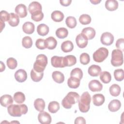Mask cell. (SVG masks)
Segmentation results:
<instances>
[{
	"label": "cell",
	"mask_w": 124,
	"mask_h": 124,
	"mask_svg": "<svg viewBox=\"0 0 124 124\" xmlns=\"http://www.w3.org/2000/svg\"><path fill=\"white\" fill-rule=\"evenodd\" d=\"M110 94L114 97L118 96L121 93V87L119 85L116 84H112L109 89Z\"/></svg>",
	"instance_id": "cell-32"
},
{
	"label": "cell",
	"mask_w": 124,
	"mask_h": 124,
	"mask_svg": "<svg viewBox=\"0 0 124 124\" xmlns=\"http://www.w3.org/2000/svg\"><path fill=\"white\" fill-rule=\"evenodd\" d=\"M42 7L41 4L37 1L31 2L28 6V10L30 14H32L34 12L42 11Z\"/></svg>",
	"instance_id": "cell-21"
},
{
	"label": "cell",
	"mask_w": 124,
	"mask_h": 124,
	"mask_svg": "<svg viewBox=\"0 0 124 124\" xmlns=\"http://www.w3.org/2000/svg\"><path fill=\"white\" fill-rule=\"evenodd\" d=\"M0 71L1 72L2 71H3L5 69V64L2 62V61H0Z\"/></svg>",
	"instance_id": "cell-50"
},
{
	"label": "cell",
	"mask_w": 124,
	"mask_h": 124,
	"mask_svg": "<svg viewBox=\"0 0 124 124\" xmlns=\"http://www.w3.org/2000/svg\"><path fill=\"white\" fill-rule=\"evenodd\" d=\"M72 2L71 0H60V2L61 4L63 6H68L70 5Z\"/></svg>",
	"instance_id": "cell-49"
},
{
	"label": "cell",
	"mask_w": 124,
	"mask_h": 124,
	"mask_svg": "<svg viewBox=\"0 0 124 124\" xmlns=\"http://www.w3.org/2000/svg\"><path fill=\"white\" fill-rule=\"evenodd\" d=\"M51 17L55 22H59L63 20L64 18V15L61 11L56 10L51 13Z\"/></svg>",
	"instance_id": "cell-28"
},
{
	"label": "cell",
	"mask_w": 124,
	"mask_h": 124,
	"mask_svg": "<svg viewBox=\"0 0 124 124\" xmlns=\"http://www.w3.org/2000/svg\"><path fill=\"white\" fill-rule=\"evenodd\" d=\"M10 18V14L4 10H2L0 13V20L4 21H8Z\"/></svg>",
	"instance_id": "cell-46"
},
{
	"label": "cell",
	"mask_w": 124,
	"mask_h": 124,
	"mask_svg": "<svg viewBox=\"0 0 124 124\" xmlns=\"http://www.w3.org/2000/svg\"><path fill=\"white\" fill-rule=\"evenodd\" d=\"M0 104L2 106L7 107L13 103V99L9 94H4L0 97Z\"/></svg>",
	"instance_id": "cell-15"
},
{
	"label": "cell",
	"mask_w": 124,
	"mask_h": 124,
	"mask_svg": "<svg viewBox=\"0 0 124 124\" xmlns=\"http://www.w3.org/2000/svg\"><path fill=\"white\" fill-rule=\"evenodd\" d=\"M79 95L76 92H69L62 101V105L63 108L70 109L73 105L77 103L79 100Z\"/></svg>",
	"instance_id": "cell-1"
},
{
	"label": "cell",
	"mask_w": 124,
	"mask_h": 124,
	"mask_svg": "<svg viewBox=\"0 0 124 124\" xmlns=\"http://www.w3.org/2000/svg\"><path fill=\"white\" fill-rule=\"evenodd\" d=\"M91 97L88 92H84L78 101V108L79 110L83 113L88 112L90 109Z\"/></svg>",
	"instance_id": "cell-3"
},
{
	"label": "cell",
	"mask_w": 124,
	"mask_h": 124,
	"mask_svg": "<svg viewBox=\"0 0 124 124\" xmlns=\"http://www.w3.org/2000/svg\"><path fill=\"white\" fill-rule=\"evenodd\" d=\"M77 62L76 57L72 55H67L64 57V63L65 66H72Z\"/></svg>",
	"instance_id": "cell-26"
},
{
	"label": "cell",
	"mask_w": 124,
	"mask_h": 124,
	"mask_svg": "<svg viewBox=\"0 0 124 124\" xmlns=\"http://www.w3.org/2000/svg\"><path fill=\"white\" fill-rule=\"evenodd\" d=\"M76 42L77 46L79 48H83L87 46L88 39L84 34L81 33L76 36Z\"/></svg>",
	"instance_id": "cell-9"
},
{
	"label": "cell",
	"mask_w": 124,
	"mask_h": 124,
	"mask_svg": "<svg viewBox=\"0 0 124 124\" xmlns=\"http://www.w3.org/2000/svg\"><path fill=\"white\" fill-rule=\"evenodd\" d=\"M91 16L87 14H82L79 18V21L82 25L89 24L91 23Z\"/></svg>",
	"instance_id": "cell-41"
},
{
	"label": "cell",
	"mask_w": 124,
	"mask_h": 124,
	"mask_svg": "<svg viewBox=\"0 0 124 124\" xmlns=\"http://www.w3.org/2000/svg\"><path fill=\"white\" fill-rule=\"evenodd\" d=\"M7 111L9 114L13 117H20L25 114L28 111V107L25 104L10 105L8 107Z\"/></svg>",
	"instance_id": "cell-2"
},
{
	"label": "cell",
	"mask_w": 124,
	"mask_h": 124,
	"mask_svg": "<svg viewBox=\"0 0 124 124\" xmlns=\"http://www.w3.org/2000/svg\"><path fill=\"white\" fill-rule=\"evenodd\" d=\"M70 77H74L81 79L83 77V72L82 70L79 68H75L73 69L70 73Z\"/></svg>",
	"instance_id": "cell-38"
},
{
	"label": "cell",
	"mask_w": 124,
	"mask_h": 124,
	"mask_svg": "<svg viewBox=\"0 0 124 124\" xmlns=\"http://www.w3.org/2000/svg\"><path fill=\"white\" fill-rule=\"evenodd\" d=\"M51 65L56 68H63L65 67L64 63V57L54 56L51 59Z\"/></svg>",
	"instance_id": "cell-10"
},
{
	"label": "cell",
	"mask_w": 124,
	"mask_h": 124,
	"mask_svg": "<svg viewBox=\"0 0 124 124\" xmlns=\"http://www.w3.org/2000/svg\"><path fill=\"white\" fill-rule=\"evenodd\" d=\"M92 100L93 105L96 106H100L104 103L105 99L103 94L101 93H97L93 96Z\"/></svg>",
	"instance_id": "cell-16"
},
{
	"label": "cell",
	"mask_w": 124,
	"mask_h": 124,
	"mask_svg": "<svg viewBox=\"0 0 124 124\" xmlns=\"http://www.w3.org/2000/svg\"><path fill=\"white\" fill-rule=\"evenodd\" d=\"M100 41L103 45L110 46L114 41V36L110 32H105L102 34Z\"/></svg>",
	"instance_id": "cell-7"
},
{
	"label": "cell",
	"mask_w": 124,
	"mask_h": 124,
	"mask_svg": "<svg viewBox=\"0 0 124 124\" xmlns=\"http://www.w3.org/2000/svg\"><path fill=\"white\" fill-rule=\"evenodd\" d=\"M15 78L19 82H24L27 78V72L23 69H18L15 73Z\"/></svg>",
	"instance_id": "cell-13"
},
{
	"label": "cell",
	"mask_w": 124,
	"mask_h": 124,
	"mask_svg": "<svg viewBox=\"0 0 124 124\" xmlns=\"http://www.w3.org/2000/svg\"><path fill=\"white\" fill-rule=\"evenodd\" d=\"M114 77L118 81H121L124 78V72L122 69H116L114 71Z\"/></svg>",
	"instance_id": "cell-39"
},
{
	"label": "cell",
	"mask_w": 124,
	"mask_h": 124,
	"mask_svg": "<svg viewBox=\"0 0 124 124\" xmlns=\"http://www.w3.org/2000/svg\"><path fill=\"white\" fill-rule=\"evenodd\" d=\"M44 76V73L37 72L35 71L33 69L31 70V78L32 81L34 82H39L43 78Z\"/></svg>",
	"instance_id": "cell-31"
},
{
	"label": "cell",
	"mask_w": 124,
	"mask_h": 124,
	"mask_svg": "<svg viewBox=\"0 0 124 124\" xmlns=\"http://www.w3.org/2000/svg\"><path fill=\"white\" fill-rule=\"evenodd\" d=\"M59 103L57 101H51L48 104V111L52 113L57 112L60 109Z\"/></svg>",
	"instance_id": "cell-35"
},
{
	"label": "cell",
	"mask_w": 124,
	"mask_h": 124,
	"mask_svg": "<svg viewBox=\"0 0 124 124\" xmlns=\"http://www.w3.org/2000/svg\"><path fill=\"white\" fill-rule=\"evenodd\" d=\"M44 17V14L42 11H37L31 14V19L36 22H39L41 21Z\"/></svg>",
	"instance_id": "cell-42"
},
{
	"label": "cell",
	"mask_w": 124,
	"mask_h": 124,
	"mask_svg": "<svg viewBox=\"0 0 124 124\" xmlns=\"http://www.w3.org/2000/svg\"><path fill=\"white\" fill-rule=\"evenodd\" d=\"M100 79L104 83H108L111 80V76L108 71H103L100 74Z\"/></svg>",
	"instance_id": "cell-33"
},
{
	"label": "cell",
	"mask_w": 124,
	"mask_h": 124,
	"mask_svg": "<svg viewBox=\"0 0 124 124\" xmlns=\"http://www.w3.org/2000/svg\"><path fill=\"white\" fill-rule=\"evenodd\" d=\"M38 120L42 124H49L51 123L52 119L50 114L46 111H41L38 115Z\"/></svg>",
	"instance_id": "cell-8"
},
{
	"label": "cell",
	"mask_w": 124,
	"mask_h": 124,
	"mask_svg": "<svg viewBox=\"0 0 124 124\" xmlns=\"http://www.w3.org/2000/svg\"><path fill=\"white\" fill-rule=\"evenodd\" d=\"M52 77L54 81L58 83H62L64 80V76L60 71H54L52 74Z\"/></svg>",
	"instance_id": "cell-23"
},
{
	"label": "cell",
	"mask_w": 124,
	"mask_h": 124,
	"mask_svg": "<svg viewBox=\"0 0 124 124\" xmlns=\"http://www.w3.org/2000/svg\"><path fill=\"white\" fill-rule=\"evenodd\" d=\"M121 107V103L118 99H113L111 100L108 105V109L111 112L118 111Z\"/></svg>",
	"instance_id": "cell-17"
},
{
	"label": "cell",
	"mask_w": 124,
	"mask_h": 124,
	"mask_svg": "<svg viewBox=\"0 0 124 124\" xmlns=\"http://www.w3.org/2000/svg\"><path fill=\"white\" fill-rule=\"evenodd\" d=\"M65 23L68 28L70 29H73L76 27L77 23L76 19L75 17L69 16L66 18Z\"/></svg>",
	"instance_id": "cell-37"
},
{
	"label": "cell",
	"mask_w": 124,
	"mask_h": 124,
	"mask_svg": "<svg viewBox=\"0 0 124 124\" xmlns=\"http://www.w3.org/2000/svg\"><path fill=\"white\" fill-rule=\"evenodd\" d=\"M105 7L108 11H115L118 7V2L115 0H107L105 2Z\"/></svg>",
	"instance_id": "cell-24"
},
{
	"label": "cell",
	"mask_w": 124,
	"mask_h": 124,
	"mask_svg": "<svg viewBox=\"0 0 124 124\" xmlns=\"http://www.w3.org/2000/svg\"><path fill=\"white\" fill-rule=\"evenodd\" d=\"M8 22L9 24L12 27L17 26L19 23L18 16L14 13H10V18Z\"/></svg>",
	"instance_id": "cell-29"
},
{
	"label": "cell",
	"mask_w": 124,
	"mask_h": 124,
	"mask_svg": "<svg viewBox=\"0 0 124 124\" xmlns=\"http://www.w3.org/2000/svg\"><path fill=\"white\" fill-rule=\"evenodd\" d=\"M47 64V58L44 54L37 56L36 61L33 64V69L39 73L43 72Z\"/></svg>",
	"instance_id": "cell-4"
},
{
	"label": "cell",
	"mask_w": 124,
	"mask_h": 124,
	"mask_svg": "<svg viewBox=\"0 0 124 124\" xmlns=\"http://www.w3.org/2000/svg\"><path fill=\"white\" fill-rule=\"evenodd\" d=\"M73 48L74 45L71 41H65L61 44V49L64 52H71Z\"/></svg>",
	"instance_id": "cell-25"
},
{
	"label": "cell",
	"mask_w": 124,
	"mask_h": 124,
	"mask_svg": "<svg viewBox=\"0 0 124 124\" xmlns=\"http://www.w3.org/2000/svg\"><path fill=\"white\" fill-rule=\"evenodd\" d=\"M37 31L40 36H44L47 35L49 32V27L45 24H41L37 26Z\"/></svg>",
	"instance_id": "cell-30"
},
{
	"label": "cell",
	"mask_w": 124,
	"mask_h": 124,
	"mask_svg": "<svg viewBox=\"0 0 124 124\" xmlns=\"http://www.w3.org/2000/svg\"><path fill=\"white\" fill-rule=\"evenodd\" d=\"M34 107L38 111L41 112L44 111L45 108V101L42 98H37L34 101Z\"/></svg>",
	"instance_id": "cell-27"
},
{
	"label": "cell",
	"mask_w": 124,
	"mask_h": 124,
	"mask_svg": "<svg viewBox=\"0 0 124 124\" xmlns=\"http://www.w3.org/2000/svg\"><path fill=\"white\" fill-rule=\"evenodd\" d=\"M15 12L20 18L25 17L27 16V7L23 4H18L15 8Z\"/></svg>",
	"instance_id": "cell-12"
},
{
	"label": "cell",
	"mask_w": 124,
	"mask_h": 124,
	"mask_svg": "<svg viewBox=\"0 0 124 124\" xmlns=\"http://www.w3.org/2000/svg\"><path fill=\"white\" fill-rule=\"evenodd\" d=\"M13 98L15 101L18 104H21L25 100V94L21 92H17L15 93Z\"/></svg>",
	"instance_id": "cell-36"
},
{
	"label": "cell",
	"mask_w": 124,
	"mask_h": 124,
	"mask_svg": "<svg viewBox=\"0 0 124 124\" xmlns=\"http://www.w3.org/2000/svg\"><path fill=\"white\" fill-rule=\"evenodd\" d=\"M108 55V50L105 47H100L93 54V59L97 62H103Z\"/></svg>",
	"instance_id": "cell-6"
},
{
	"label": "cell",
	"mask_w": 124,
	"mask_h": 124,
	"mask_svg": "<svg viewBox=\"0 0 124 124\" xmlns=\"http://www.w3.org/2000/svg\"><path fill=\"white\" fill-rule=\"evenodd\" d=\"M89 89L93 92H99L102 90L103 85L101 82L96 79L92 80L88 84Z\"/></svg>",
	"instance_id": "cell-11"
},
{
	"label": "cell",
	"mask_w": 124,
	"mask_h": 124,
	"mask_svg": "<svg viewBox=\"0 0 124 124\" xmlns=\"http://www.w3.org/2000/svg\"><path fill=\"white\" fill-rule=\"evenodd\" d=\"M74 123H75V124H86V121H85V119L83 117H78L76 118Z\"/></svg>",
	"instance_id": "cell-48"
},
{
	"label": "cell",
	"mask_w": 124,
	"mask_h": 124,
	"mask_svg": "<svg viewBox=\"0 0 124 124\" xmlns=\"http://www.w3.org/2000/svg\"><path fill=\"white\" fill-rule=\"evenodd\" d=\"M88 72L91 76L97 77L101 72V68L97 65L93 64L89 67Z\"/></svg>",
	"instance_id": "cell-18"
},
{
	"label": "cell",
	"mask_w": 124,
	"mask_h": 124,
	"mask_svg": "<svg viewBox=\"0 0 124 124\" xmlns=\"http://www.w3.org/2000/svg\"><path fill=\"white\" fill-rule=\"evenodd\" d=\"M123 51L118 49L112 50L111 53V64L114 67L120 66L123 64Z\"/></svg>",
	"instance_id": "cell-5"
},
{
	"label": "cell",
	"mask_w": 124,
	"mask_h": 124,
	"mask_svg": "<svg viewBox=\"0 0 124 124\" xmlns=\"http://www.w3.org/2000/svg\"><path fill=\"white\" fill-rule=\"evenodd\" d=\"M46 47L48 49H54L57 45V41L53 36H50L45 40Z\"/></svg>",
	"instance_id": "cell-14"
},
{
	"label": "cell",
	"mask_w": 124,
	"mask_h": 124,
	"mask_svg": "<svg viewBox=\"0 0 124 124\" xmlns=\"http://www.w3.org/2000/svg\"><path fill=\"white\" fill-rule=\"evenodd\" d=\"M81 33L84 34L88 40L93 39L95 37L96 33L94 29L92 27H86L83 29Z\"/></svg>",
	"instance_id": "cell-20"
},
{
	"label": "cell",
	"mask_w": 124,
	"mask_h": 124,
	"mask_svg": "<svg viewBox=\"0 0 124 124\" xmlns=\"http://www.w3.org/2000/svg\"><path fill=\"white\" fill-rule=\"evenodd\" d=\"M0 20V27H1V30H0V31H2V29L4 28V27H5V23H4V22H3V21H2V20Z\"/></svg>",
	"instance_id": "cell-51"
},
{
	"label": "cell",
	"mask_w": 124,
	"mask_h": 124,
	"mask_svg": "<svg viewBox=\"0 0 124 124\" xmlns=\"http://www.w3.org/2000/svg\"><path fill=\"white\" fill-rule=\"evenodd\" d=\"M6 63L8 68L11 69H15L17 65V62L16 60L12 57L8 58L6 61Z\"/></svg>",
	"instance_id": "cell-44"
},
{
	"label": "cell",
	"mask_w": 124,
	"mask_h": 124,
	"mask_svg": "<svg viewBox=\"0 0 124 124\" xmlns=\"http://www.w3.org/2000/svg\"><path fill=\"white\" fill-rule=\"evenodd\" d=\"M101 0H90V1L93 4H97L101 2Z\"/></svg>",
	"instance_id": "cell-52"
},
{
	"label": "cell",
	"mask_w": 124,
	"mask_h": 124,
	"mask_svg": "<svg viewBox=\"0 0 124 124\" xmlns=\"http://www.w3.org/2000/svg\"><path fill=\"white\" fill-rule=\"evenodd\" d=\"M22 45L26 48H29L32 46V40L30 36H25L22 40Z\"/></svg>",
	"instance_id": "cell-40"
},
{
	"label": "cell",
	"mask_w": 124,
	"mask_h": 124,
	"mask_svg": "<svg viewBox=\"0 0 124 124\" xmlns=\"http://www.w3.org/2000/svg\"><path fill=\"white\" fill-rule=\"evenodd\" d=\"M80 80L78 78L74 77H70L67 80V85L69 87L72 89L78 88L80 85Z\"/></svg>",
	"instance_id": "cell-22"
},
{
	"label": "cell",
	"mask_w": 124,
	"mask_h": 124,
	"mask_svg": "<svg viewBox=\"0 0 124 124\" xmlns=\"http://www.w3.org/2000/svg\"><path fill=\"white\" fill-rule=\"evenodd\" d=\"M116 47L122 51L124 50V38L118 39L116 42Z\"/></svg>",
	"instance_id": "cell-47"
},
{
	"label": "cell",
	"mask_w": 124,
	"mask_h": 124,
	"mask_svg": "<svg viewBox=\"0 0 124 124\" xmlns=\"http://www.w3.org/2000/svg\"><path fill=\"white\" fill-rule=\"evenodd\" d=\"M35 46L36 47L39 49L43 50L45 49L46 47L45 46V40L42 38H39L35 42Z\"/></svg>",
	"instance_id": "cell-45"
},
{
	"label": "cell",
	"mask_w": 124,
	"mask_h": 124,
	"mask_svg": "<svg viewBox=\"0 0 124 124\" xmlns=\"http://www.w3.org/2000/svg\"><path fill=\"white\" fill-rule=\"evenodd\" d=\"M35 29V26L33 23L28 21L25 22L22 26V30L26 34H31L32 33Z\"/></svg>",
	"instance_id": "cell-19"
},
{
	"label": "cell",
	"mask_w": 124,
	"mask_h": 124,
	"mask_svg": "<svg viewBox=\"0 0 124 124\" xmlns=\"http://www.w3.org/2000/svg\"><path fill=\"white\" fill-rule=\"evenodd\" d=\"M56 35L60 39H64L66 38L68 34V31L65 28H60L56 31Z\"/></svg>",
	"instance_id": "cell-34"
},
{
	"label": "cell",
	"mask_w": 124,
	"mask_h": 124,
	"mask_svg": "<svg viewBox=\"0 0 124 124\" xmlns=\"http://www.w3.org/2000/svg\"><path fill=\"white\" fill-rule=\"evenodd\" d=\"M80 62L83 65L88 64L90 61L89 55L87 53H82L79 57Z\"/></svg>",
	"instance_id": "cell-43"
}]
</instances>
